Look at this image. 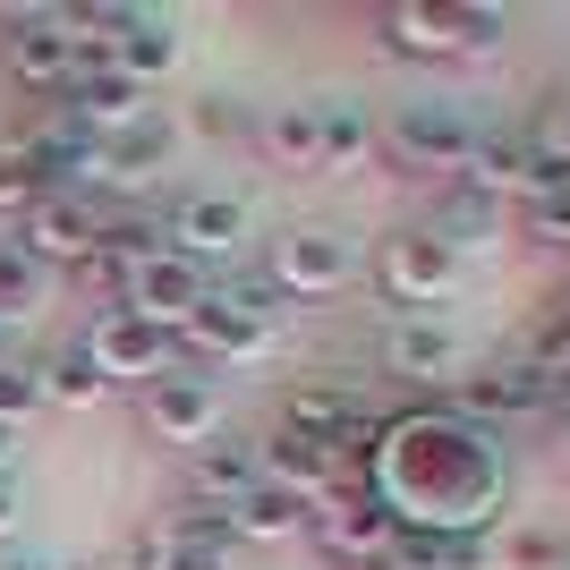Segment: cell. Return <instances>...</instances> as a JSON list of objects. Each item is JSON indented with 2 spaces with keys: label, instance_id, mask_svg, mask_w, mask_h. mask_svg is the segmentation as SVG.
<instances>
[{
  "label": "cell",
  "instance_id": "obj_25",
  "mask_svg": "<svg viewBox=\"0 0 570 570\" xmlns=\"http://www.w3.org/2000/svg\"><path fill=\"white\" fill-rule=\"evenodd\" d=\"M43 401L51 409H102V401H111V383H102V366L86 350H60L43 366Z\"/></svg>",
  "mask_w": 570,
  "mask_h": 570
},
{
  "label": "cell",
  "instance_id": "obj_18",
  "mask_svg": "<svg viewBox=\"0 0 570 570\" xmlns=\"http://www.w3.org/2000/svg\"><path fill=\"white\" fill-rule=\"evenodd\" d=\"M256 145L273 154V170H324V102H273Z\"/></svg>",
  "mask_w": 570,
  "mask_h": 570
},
{
  "label": "cell",
  "instance_id": "obj_37",
  "mask_svg": "<svg viewBox=\"0 0 570 570\" xmlns=\"http://www.w3.org/2000/svg\"><path fill=\"white\" fill-rule=\"evenodd\" d=\"M86 570H137V562H86Z\"/></svg>",
  "mask_w": 570,
  "mask_h": 570
},
{
  "label": "cell",
  "instance_id": "obj_6",
  "mask_svg": "<svg viewBox=\"0 0 570 570\" xmlns=\"http://www.w3.org/2000/svg\"><path fill=\"white\" fill-rule=\"evenodd\" d=\"M102 222L111 214H102L95 196H43V205L18 222V247L43 264V273H86V264L102 256Z\"/></svg>",
  "mask_w": 570,
  "mask_h": 570
},
{
  "label": "cell",
  "instance_id": "obj_17",
  "mask_svg": "<svg viewBox=\"0 0 570 570\" xmlns=\"http://www.w3.org/2000/svg\"><path fill=\"white\" fill-rule=\"evenodd\" d=\"M452 392H460V409H469V417H528V409H553L546 375H537L528 357H511V366H485V375H460Z\"/></svg>",
  "mask_w": 570,
  "mask_h": 570
},
{
  "label": "cell",
  "instance_id": "obj_34",
  "mask_svg": "<svg viewBox=\"0 0 570 570\" xmlns=\"http://www.w3.org/2000/svg\"><path fill=\"white\" fill-rule=\"evenodd\" d=\"M18 520H26V494L9 485V476H0V537H18Z\"/></svg>",
  "mask_w": 570,
  "mask_h": 570
},
{
  "label": "cell",
  "instance_id": "obj_22",
  "mask_svg": "<svg viewBox=\"0 0 570 570\" xmlns=\"http://www.w3.org/2000/svg\"><path fill=\"white\" fill-rule=\"evenodd\" d=\"M111 69L137 77L145 95H154V86L179 69V35H170V18H145V9H137V26H128V35H119V51H111Z\"/></svg>",
  "mask_w": 570,
  "mask_h": 570
},
{
  "label": "cell",
  "instance_id": "obj_8",
  "mask_svg": "<svg viewBox=\"0 0 570 570\" xmlns=\"http://www.w3.org/2000/svg\"><path fill=\"white\" fill-rule=\"evenodd\" d=\"M375 282H383L392 307H443V298L460 289V256L434 230H392L383 256H375Z\"/></svg>",
  "mask_w": 570,
  "mask_h": 570
},
{
  "label": "cell",
  "instance_id": "obj_4",
  "mask_svg": "<svg viewBox=\"0 0 570 570\" xmlns=\"http://www.w3.org/2000/svg\"><path fill=\"white\" fill-rule=\"evenodd\" d=\"M77 350L102 366V383H111V392H119V383H145V392H154L163 375H179V366H188V350H179V341L154 333V324H137L128 307H102L95 333L77 341Z\"/></svg>",
  "mask_w": 570,
  "mask_h": 570
},
{
  "label": "cell",
  "instance_id": "obj_2",
  "mask_svg": "<svg viewBox=\"0 0 570 570\" xmlns=\"http://www.w3.org/2000/svg\"><path fill=\"white\" fill-rule=\"evenodd\" d=\"M469 145H476V128L452 102H401V111L375 128V154L392 170H409V179H460Z\"/></svg>",
  "mask_w": 570,
  "mask_h": 570
},
{
  "label": "cell",
  "instance_id": "obj_10",
  "mask_svg": "<svg viewBox=\"0 0 570 570\" xmlns=\"http://www.w3.org/2000/svg\"><path fill=\"white\" fill-rule=\"evenodd\" d=\"M350 273H357V247L341 230H324V222H307V230H289L273 247L264 282L282 289V298H333V289H350Z\"/></svg>",
  "mask_w": 570,
  "mask_h": 570
},
{
  "label": "cell",
  "instance_id": "obj_3",
  "mask_svg": "<svg viewBox=\"0 0 570 570\" xmlns=\"http://www.w3.org/2000/svg\"><path fill=\"white\" fill-rule=\"evenodd\" d=\"M383 51H401V60H469V51H494L502 43V9H426V0H401V9H383Z\"/></svg>",
  "mask_w": 570,
  "mask_h": 570
},
{
  "label": "cell",
  "instance_id": "obj_19",
  "mask_svg": "<svg viewBox=\"0 0 570 570\" xmlns=\"http://www.w3.org/2000/svg\"><path fill=\"white\" fill-rule=\"evenodd\" d=\"M315 520V502L282 494V485H256L247 502H230V537L238 546H289V537H307Z\"/></svg>",
  "mask_w": 570,
  "mask_h": 570
},
{
  "label": "cell",
  "instance_id": "obj_28",
  "mask_svg": "<svg viewBox=\"0 0 570 570\" xmlns=\"http://www.w3.org/2000/svg\"><path fill=\"white\" fill-rule=\"evenodd\" d=\"M494 562L502 570H570V537L562 528H511L494 546Z\"/></svg>",
  "mask_w": 570,
  "mask_h": 570
},
{
  "label": "cell",
  "instance_id": "obj_24",
  "mask_svg": "<svg viewBox=\"0 0 570 570\" xmlns=\"http://www.w3.org/2000/svg\"><path fill=\"white\" fill-rule=\"evenodd\" d=\"M375 163V119L357 102H324V170H366Z\"/></svg>",
  "mask_w": 570,
  "mask_h": 570
},
{
  "label": "cell",
  "instance_id": "obj_1",
  "mask_svg": "<svg viewBox=\"0 0 570 570\" xmlns=\"http://www.w3.org/2000/svg\"><path fill=\"white\" fill-rule=\"evenodd\" d=\"M282 289L273 282H230V289H205V307H196V324L179 333V350H188V366H247V357L273 350V333H282Z\"/></svg>",
  "mask_w": 570,
  "mask_h": 570
},
{
  "label": "cell",
  "instance_id": "obj_11",
  "mask_svg": "<svg viewBox=\"0 0 570 570\" xmlns=\"http://www.w3.org/2000/svg\"><path fill=\"white\" fill-rule=\"evenodd\" d=\"M247 230H256L247 196L196 188V196H179V205H170L163 247H170V256H188V264H205V256H238V238H247Z\"/></svg>",
  "mask_w": 570,
  "mask_h": 570
},
{
  "label": "cell",
  "instance_id": "obj_32",
  "mask_svg": "<svg viewBox=\"0 0 570 570\" xmlns=\"http://www.w3.org/2000/svg\"><path fill=\"white\" fill-rule=\"evenodd\" d=\"M188 137H205V145H230V137H247V111L238 102H222V95H205L188 111Z\"/></svg>",
  "mask_w": 570,
  "mask_h": 570
},
{
  "label": "cell",
  "instance_id": "obj_23",
  "mask_svg": "<svg viewBox=\"0 0 570 570\" xmlns=\"http://www.w3.org/2000/svg\"><path fill=\"white\" fill-rule=\"evenodd\" d=\"M51 289H60V273H43V264L26 256L18 238H0V324L43 315V307H51Z\"/></svg>",
  "mask_w": 570,
  "mask_h": 570
},
{
  "label": "cell",
  "instance_id": "obj_9",
  "mask_svg": "<svg viewBox=\"0 0 570 570\" xmlns=\"http://www.w3.org/2000/svg\"><path fill=\"white\" fill-rule=\"evenodd\" d=\"M9 77L26 95H69L77 86V35L60 9H18L9 18Z\"/></svg>",
  "mask_w": 570,
  "mask_h": 570
},
{
  "label": "cell",
  "instance_id": "obj_31",
  "mask_svg": "<svg viewBox=\"0 0 570 570\" xmlns=\"http://www.w3.org/2000/svg\"><path fill=\"white\" fill-rule=\"evenodd\" d=\"M528 366H537V375H570V298L546 315V324H537V350H528Z\"/></svg>",
  "mask_w": 570,
  "mask_h": 570
},
{
  "label": "cell",
  "instance_id": "obj_36",
  "mask_svg": "<svg viewBox=\"0 0 570 570\" xmlns=\"http://www.w3.org/2000/svg\"><path fill=\"white\" fill-rule=\"evenodd\" d=\"M553 434H562V460H570V409H553Z\"/></svg>",
  "mask_w": 570,
  "mask_h": 570
},
{
  "label": "cell",
  "instance_id": "obj_15",
  "mask_svg": "<svg viewBox=\"0 0 570 570\" xmlns=\"http://www.w3.org/2000/svg\"><path fill=\"white\" fill-rule=\"evenodd\" d=\"M383 366H392L401 383H460L469 341H460L452 324H434V315H409V324L383 333Z\"/></svg>",
  "mask_w": 570,
  "mask_h": 570
},
{
  "label": "cell",
  "instance_id": "obj_5",
  "mask_svg": "<svg viewBox=\"0 0 570 570\" xmlns=\"http://www.w3.org/2000/svg\"><path fill=\"white\" fill-rule=\"evenodd\" d=\"M119 307L137 315V324H154V333H188L196 307H205V264L170 256V247H154V256L128 264V289H119Z\"/></svg>",
  "mask_w": 570,
  "mask_h": 570
},
{
  "label": "cell",
  "instance_id": "obj_35",
  "mask_svg": "<svg viewBox=\"0 0 570 570\" xmlns=\"http://www.w3.org/2000/svg\"><path fill=\"white\" fill-rule=\"evenodd\" d=\"M0 570H60L51 553H18V562H0Z\"/></svg>",
  "mask_w": 570,
  "mask_h": 570
},
{
  "label": "cell",
  "instance_id": "obj_30",
  "mask_svg": "<svg viewBox=\"0 0 570 570\" xmlns=\"http://www.w3.org/2000/svg\"><path fill=\"white\" fill-rule=\"evenodd\" d=\"M528 154H537V163H546L553 179H570V95L553 102L546 119H537V137H528Z\"/></svg>",
  "mask_w": 570,
  "mask_h": 570
},
{
  "label": "cell",
  "instance_id": "obj_26",
  "mask_svg": "<svg viewBox=\"0 0 570 570\" xmlns=\"http://www.w3.org/2000/svg\"><path fill=\"white\" fill-rule=\"evenodd\" d=\"M43 366H35V357H0V426H35V417H43Z\"/></svg>",
  "mask_w": 570,
  "mask_h": 570
},
{
  "label": "cell",
  "instance_id": "obj_14",
  "mask_svg": "<svg viewBox=\"0 0 570 570\" xmlns=\"http://www.w3.org/2000/svg\"><path fill=\"white\" fill-rule=\"evenodd\" d=\"M460 188H476L485 205H520V196L553 188V170L528 154V137H476L469 163H460Z\"/></svg>",
  "mask_w": 570,
  "mask_h": 570
},
{
  "label": "cell",
  "instance_id": "obj_12",
  "mask_svg": "<svg viewBox=\"0 0 570 570\" xmlns=\"http://www.w3.org/2000/svg\"><path fill=\"white\" fill-rule=\"evenodd\" d=\"M145 426L163 434V443H179V452L214 443V434H222V392H214V375H205V366L163 375L154 392H145Z\"/></svg>",
  "mask_w": 570,
  "mask_h": 570
},
{
  "label": "cell",
  "instance_id": "obj_16",
  "mask_svg": "<svg viewBox=\"0 0 570 570\" xmlns=\"http://www.w3.org/2000/svg\"><path fill=\"white\" fill-rule=\"evenodd\" d=\"M264 485V460H256V443H238V434H214V443H196L188 452V502H247Z\"/></svg>",
  "mask_w": 570,
  "mask_h": 570
},
{
  "label": "cell",
  "instance_id": "obj_21",
  "mask_svg": "<svg viewBox=\"0 0 570 570\" xmlns=\"http://www.w3.org/2000/svg\"><path fill=\"white\" fill-rule=\"evenodd\" d=\"M452 256H469V247H485V238L502 230V205H485L476 188H460V179H443V196H434V222H426Z\"/></svg>",
  "mask_w": 570,
  "mask_h": 570
},
{
  "label": "cell",
  "instance_id": "obj_29",
  "mask_svg": "<svg viewBox=\"0 0 570 570\" xmlns=\"http://www.w3.org/2000/svg\"><path fill=\"white\" fill-rule=\"evenodd\" d=\"M43 196H51V188L35 179V163L18 154V137H0V222H26Z\"/></svg>",
  "mask_w": 570,
  "mask_h": 570
},
{
  "label": "cell",
  "instance_id": "obj_13",
  "mask_svg": "<svg viewBox=\"0 0 570 570\" xmlns=\"http://www.w3.org/2000/svg\"><path fill=\"white\" fill-rule=\"evenodd\" d=\"M60 119H77L86 137H119V128L154 119V95H145L137 77H119L111 60H102V69H77V86L60 95Z\"/></svg>",
  "mask_w": 570,
  "mask_h": 570
},
{
  "label": "cell",
  "instance_id": "obj_20",
  "mask_svg": "<svg viewBox=\"0 0 570 570\" xmlns=\"http://www.w3.org/2000/svg\"><path fill=\"white\" fill-rule=\"evenodd\" d=\"M170 154H179V119H137V128H119L111 137V179L119 188H145V179H163Z\"/></svg>",
  "mask_w": 570,
  "mask_h": 570
},
{
  "label": "cell",
  "instance_id": "obj_33",
  "mask_svg": "<svg viewBox=\"0 0 570 570\" xmlns=\"http://www.w3.org/2000/svg\"><path fill=\"white\" fill-rule=\"evenodd\" d=\"M69 282H86L95 298H111V307H119V289H128V256H111V247H102V256L86 264V273H69Z\"/></svg>",
  "mask_w": 570,
  "mask_h": 570
},
{
  "label": "cell",
  "instance_id": "obj_27",
  "mask_svg": "<svg viewBox=\"0 0 570 570\" xmlns=\"http://www.w3.org/2000/svg\"><path fill=\"white\" fill-rule=\"evenodd\" d=\"M511 214H520V238H537V247H570V179H553V188L520 196Z\"/></svg>",
  "mask_w": 570,
  "mask_h": 570
},
{
  "label": "cell",
  "instance_id": "obj_7",
  "mask_svg": "<svg viewBox=\"0 0 570 570\" xmlns=\"http://www.w3.org/2000/svg\"><path fill=\"white\" fill-rule=\"evenodd\" d=\"M238 537L222 502H188V511H163L145 528V562L137 570H230Z\"/></svg>",
  "mask_w": 570,
  "mask_h": 570
}]
</instances>
